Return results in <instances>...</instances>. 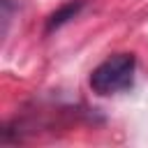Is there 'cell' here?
Segmentation results:
<instances>
[{"mask_svg":"<svg viewBox=\"0 0 148 148\" xmlns=\"http://www.w3.org/2000/svg\"><path fill=\"white\" fill-rule=\"evenodd\" d=\"M136 58L134 53H111L106 56L88 76V86L99 97H111L130 90L134 86Z\"/></svg>","mask_w":148,"mask_h":148,"instance_id":"1","label":"cell"},{"mask_svg":"<svg viewBox=\"0 0 148 148\" xmlns=\"http://www.w3.org/2000/svg\"><path fill=\"white\" fill-rule=\"evenodd\" d=\"M83 5H86V0H74V2H67V5H62L60 9H56L53 14H49V18H46V32H53V30L62 28L65 23H69V21L81 12Z\"/></svg>","mask_w":148,"mask_h":148,"instance_id":"2","label":"cell"},{"mask_svg":"<svg viewBox=\"0 0 148 148\" xmlns=\"http://www.w3.org/2000/svg\"><path fill=\"white\" fill-rule=\"evenodd\" d=\"M2 2H9V0H2Z\"/></svg>","mask_w":148,"mask_h":148,"instance_id":"3","label":"cell"}]
</instances>
